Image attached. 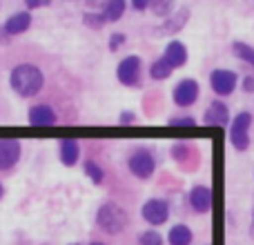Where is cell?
<instances>
[{"instance_id":"6da1fadb","label":"cell","mask_w":254,"mask_h":245,"mask_svg":"<svg viewBox=\"0 0 254 245\" xmlns=\"http://www.w3.org/2000/svg\"><path fill=\"white\" fill-rule=\"evenodd\" d=\"M9 85L20 98H31L43 89L45 74L40 67L31 65V62H20L9 74Z\"/></svg>"},{"instance_id":"7a4b0ae2","label":"cell","mask_w":254,"mask_h":245,"mask_svg":"<svg viewBox=\"0 0 254 245\" xmlns=\"http://www.w3.org/2000/svg\"><path fill=\"white\" fill-rule=\"evenodd\" d=\"M129 223V216L119 203L107 201L98 207L96 212V225L103 230L105 234H121Z\"/></svg>"},{"instance_id":"3957f363","label":"cell","mask_w":254,"mask_h":245,"mask_svg":"<svg viewBox=\"0 0 254 245\" xmlns=\"http://www.w3.org/2000/svg\"><path fill=\"white\" fill-rule=\"evenodd\" d=\"M127 167H129V172L136 179L147 181L154 174V170H156V158H154V154L149 149L138 147L127 156Z\"/></svg>"},{"instance_id":"277c9868","label":"cell","mask_w":254,"mask_h":245,"mask_svg":"<svg viewBox=\"0 0 254 245\" xmlns=\"http://www.w3.org/2000/svg\"><path fill=\"white\" fill-rule=\"evenodd\" d=\"M250 127H252V114L250 112H241L234 116L232 125H230V143L237 152H246L250 147Z\"/></svg>"},{"instance_id":"5b68a950","label":"cell","mask_w":254,"mask_h":245,"mask_svg":"<svg viewBox=\"0 0 254 245\" xmlns=\"http://www.w3.org/2000/svg\"><path fill=\"white\" fill-rule=\"evenodd\" d=\"M140 216H143V221H147L149 225L158 228V225L167 223V219H170V205H167L165 198H149V201H145V205L140 207Z\"/></svg>"},{"instance_id":"8992f818","label":"cell","mask_w":254,"mask_h":245,"mask_svg":"<svg viewBox=\"0 0 254 245\" xmlns=\"http://www.w3.org/2000/svg\"><path fill=\"white\" fill-rule=\"evenodd\" d=\"M198 94H201V85L194 78H183L176 83L172 98H174L176 107H192L198 101Z\"/></svg>"},{"instance_id":"52a82bcc","label":"cell","mask_w":254,"mask_h":245,"mask_svg":"<svg viewBox=\"0 0 254 245\" xmlns=\"http://www.w3.org/2000/svg\"><path fill=\"white\" fill-rule=\"evenodd\" d=\"M140 58L138 56H125L116 67V78L125 87H134L140 83Z\"/></svg>"},{"instance_id":"ba28073f","label":"cell","mask_w":254,"mask_h":245,"mask_svg":"<svg viewBox=\"0 0 254 245\" xmlns=\"http://www.w3.org/2000/svg\"><path fill=\"white\" fill-rule=\"evenodd\" d=\"M239 76L232 69H212L210 74V85L219 96H230L237 89Z\"/></svg>"},{"instance_id":"9c48e42d","label":"cell","mask_w":254,"mask_h":245,"mask_svg":"<svg viewBox=\"0 0 254 245\" xmlns=\"http://www.w3.org/2000/svg\"><path fill=\"white\" fill-rule=\"evenodd\" d=\"M20 140L16 138H0V172H7L20 161Z\"/></svg>"},{"instance_id":"30bf717a","label":"cell","mask_w":254,"mask_h":245,"mask_svg":"<svg viewBox=\"0 0 254 245\" xmlns=\"http://www.w3.org/2000/svg\"><path fill=\"white\" fill-rule=\"evenodd\" d=\"M190 205L196 214H207L212 207V189L207 185H194L190 189Z\"/></svg>"},{"instance_id":"8fae6325","label":"cell","mask_w":254,"mask_h":245,"mask_svg":"<svg viewBox=\"0 0 254 245\" xmlns=\"http://www.w3.org/2000/svg\"><path fill=\"white\" fill-rule=\"evenodd\" d=\"M161 58L172 67V69H179V67H183L185 62H188V47H185L181 40H170Z\"/></svg>"},{"instance_id":"7c38bea8","label":"cell","mask_w":254,"mask_h":245,"mask_svg":"<svg viewBox=\"0 0 254 245\" xmlns=\"http://www.w3.org/2000/svg\"><path fill=\"white\" fill-rule=\"evenodd\" d=\"M27 121H29V125L34 127H45V125H54V122L58 121L56 112H54L52 105H34L29 110V114H27Z\"/></svg>"},{"instance_id":"4fadbf2b","label":"cell","mask_w":254,"mask_h":245,"mask_svg":"<svg viewBox=\"0 0 254 245\" xmlns=\"http://www.w3.org/2000/svg\"><path fill=\"white\" fill-rule=\"evenodd\" d=\"M29 27H31V13L29 11H16L4 20L2 29L7 36H18V34H22V31H27Z\"/></svg>"},{"instance_id":"5bb4252c","label":"cell","mask_w":254,"mask_h":245,"mask_svg":"<svg viewBox=\"0 0 254 245\" xmlns=\"http://www.w3.org/2000/svg\"><path fill=\"white\" fill-rule=\"evenodd\" d=\"M203 122L207 125H228L230 122V110L223 101H212L210 107L203 114Z\"/></svg>"},{"instance_id":"9a60e30c","label":"cell","mask_w":254,"mask_h":245,"mask_svg":"<svg viewBox=\"0 0 254 245\" xmlns=\"http://www.w3.org/2000/svg\"><path fill=\"white\" fill-rule=\"evenodd\" d=\"M58 152H61V163L63 165L71 167V165H76L78 158H80V145H78V140H74V138H63Z\"/></svg>"},{"instance_id":"2e32d148","label":"cell","mask_w":254,"mask_h":245,"mask_svg":"<svg viewBox=\"0 0 254 245\" xmlns=\"http://www.w3.org/2000/svg\"><path fill=\"white\" fill-rule=\"evenodd\" d=\"M188 20H190V7H181L179 11H174L167 20H163L161 31H165V34H179V31L188 25Z\"/></svg>"},{"instance_id":"e0dca14e","label":"cell","mask_w":254,"mask_h":245,"mask_svg":"<svg viewBox=\"0 0 254 245\" xmlns=\"http://www.w3.org/2000/svg\"><path fill=\"white\" fill-rule=\"evenodd\" d=\"M192 239H194L192 230H190L185 223H176L174 228L167 232V243L170 245H190Z\"/></svg>"},{"instance_id":"ac0fdd59","label":"cell","mask_w":254,"mask_h":245,"mask_svg":"<svg viewBox=\"0 0 254 245\" xmlns=\"http://www.w3.org/2000/svg\"><path fill=\"white\" fill-rule=\"evenodd\" d=\"M125 7L127 4L123 0H110V2L101 4V13L105 16L107 22H116V20H121V16L125 13Z\"/></svg>"},{"instance_id":"d6986e66","label":"cell","mask_w":254,"mask_h":245,"mask_svg":"<svg viewBox=\"0 0 254 245\" xmlns=\"http://www.w3.org/2000/svg\"><path fill=\"white\" fill-rule=\"evenodd\" d=\"M172 67L167 65L163 58H158V61H154L152 65H149V76H152L154 80H165V78H170L172 76Z\"/></svg>"},{"instance_id":"ffe728a7","label":"cell","mask_w":254,"mask_h":245,"mask_svg":"<svg viewBox=\"0 0 254 245\" xmlns=\"http://www.w3.org/2000/svg\"><path fill=\"white\" fill-rule=\"evenodd\" d=\"M83 170H85V174H87L89 179H92V183H94V185H101L103 181H105V172H103V167L98 165L96 161H92V158L83 163Z\"/></svg>"},{"instance_id":"44dd1931","label":"cell","mask_w":254,"mask_h":245,"mask_svg":"<svg viewBox=\"0 0 254 245\" xmlns=\"http://www.w3.org/2000/svg\"><path fill=\"white\" fill-rule=\"evenodd\" d=\"M232 52H234V56H239L243 62H250V65L254 67V47L252 45L237 40V43H232Z\"/></svg>"},{"instance_id":"7402d4cb","label":"cell","mask_w":254,"mask_h":245,"mask_svg":"<svg viewBox=\"0 0 254 245\" xmlns=\"http://www.w3.org/2000/svg\"><path fill=\"white\" fill-rule=\"evenodd\" d=\"M149 9H152L158 18H167V16H172V11H174V2H172V0H152V2H149Z\"/></svg>"},{"instance_id":"603a6c76","label":"cell","mask_w":254,"mask_h":245,"mask_svg":"<svg viewBox=\"0 0 254 245\" xmlns=\"http://www.w3.org/2000/svg\"><path fill=\"white\" fill-rule=\"evenodd\" d=\"M190 154H192V145L190 143H174L172 145V158L179 163H185L190 158Z\"/></svg>"},{"instance_id":"cb8c5ba5","label":"cell","mask_w":254,"mask_h":245,"mask_svg":"<svg viewBox=\"0 0 254 245\" xmlns=\"http://www.w3.org/2000/svg\"><path fill=\"white\" fill-rule=\"evenodd\" d=\"M83 20H85V25L92 27V29H101V27L107 25L105 16H103L101 11H85L83 13Z\"/></svg>"},{"instance_id":"d4e9b609","label":"cell","mask_w":254,"mask_h":245,"mask_svg":"<svg viewBox=\"0 0 254 245\" xmlns=\"http://www.w3.org/2000/svg\"><path fill=\"white\" fill-rule=\"evenodd\" d=\"M138 245H163V237L156 230H145L138 237Z\"/></svg>"},{"instance_id":"484cf974","label":"cell","mask_w":254,"mask_h":245,"mask_svg":"<svg viewBox=\"0 0 254 245\" xmlns=\"http://www.w3.org/2000/svg\"><path fill=\"white\" fill-rule=\"evenodd\" d=\"M127 40V36L125 34H121V31H116V34H112L110 36V52H116V49L121 47V45H123Z\"/></svg>"},{"instance_id":"4316f807","label":"cell","mask_w":254,"mask_h":245,"mask_svg":"<svg viewBox=\"0 0 254 245\" xmlns=\"http://www.w3.org/2000/svg\"><path fill=\"white\" fill-rule=\"evenodd\" d=\"M170 125H183V127H194V125H196V121H194L192 116H174V119H170Z\"/></svg>"},{"instance_id":"83f0119b","label":"cell","mask_w":254,"mask_h":245,"mask_svg":"<svg viewBox=\"0 0 254 245\" xmlns=\"http://www.w3.org/2000/svg\"><path fill=\"white\" fill-rule=\"evenodd\" d=\"M49 2H52V0H25L27 11H31V9H38V7H47Z\"/></svg>"},{"instance_id":"f1b7e54d","label":"cell","mask_w":254,"mask_h":245,"mask_svg":"<svg viewBox=\"0 0 254 245\" xmlns=\"http://www.w3.org/2000/svg\"><path fill=\"white\" fill-rule=\"evenodd\" d=\"M134 121H136V114H134V112H129V110L121 112V116H119V122H121V125H127V122H134Z\"/></svg>"},{"instance_id":"f546056e","label":"cell","mask_w":254,"mask_h":245,"mask_svg":"<svg viewBox=\"0 0 254 245\" xmlns=\"http://www.w3.org/2000/svg\"><path fill=\"white\" fill-rule=\"evenodd\" d=\"M243 92L254 94V76H246V78H243Z\"/></svg>"},{"instance_id":"4dcf8cb0","label":"cell","mask_w":254,"mask_h":245,"mask_svg":"<svg viewBox=\"0 0 254 245\" xmlns=\"http://www.w3.org/2000/svg\"><path fill=\"white\" fill-rule=\"evenodd\" d=\"M131 9H136V11H145V9H149V2L147 0H134V2H131Z\"/></svg>"},{"instance_id":"1f68e13d","label":"cell","mask_w":254,"mask_h":245,"mask_svg":"<svg viewBox=\"0 0 254 245\" xmlns=\"http://www.w3.org/2000/svg\"><path fill=\"white\" fill-rule=\"evenodd\" d=\"M7 34H4V29H2V27H0V43H7Z\"/></svg>"},{"instance_id":"d6a6232c","label":"cell","mask_w":254,"mask_h":245,"mask_svg":"<svg viewBox=\"0 0 254 245\" xmlns=\"http://www.w3.org/2000/svg\"><path fill=\"white\" fill-rule=\"evenodd\" d=\"M2 194H4V187H2V183H0V198H2Z\"/></svg>"},{"instance_id":"836d02e7","label":"cell","mask_w":254,"mask_h":245,"mask_svg":"<svg viewBox=\"0 0 254 245\" xmlns=\"http://www.w3.org/2000/svg\"><path fill=\"white\" fill-rule=\"evenodd\" d=\"M92 245H105V243H101V241H94Z\"/></svg>"},{"instance_id":"e575fe53","label":"cell","mask_w":254,"mask_h":245,"mask_svg":"<svg viewBox=\"0 0 254 245\" xmlns=\"http://www.w3.org/2000/svg\"><path fill=\"white\" fill-rule=\"evenodd\" d=\"M252 221H254V207H252Z\"/></svg>"},{"instance_id":"d590c367","label":"cell","mask_w":254,"mask_h":245,"mask_svg":"<svg viewBox=\"0 0 254 245\" xmlns=\"http://www.w3.org/2000/svg\"><path fill=\"white\" fill-rule=\"evenodd\" d=\"M71 245H80V243H71Z\"/></svg>"}]
</instances>
